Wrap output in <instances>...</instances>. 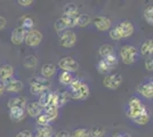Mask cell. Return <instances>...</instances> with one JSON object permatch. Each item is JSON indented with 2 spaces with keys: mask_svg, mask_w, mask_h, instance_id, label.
Returning <instances> with one entry per match:
<instances>
[{
  "mask_svg": "<svg viewBox=\"0 0 153 137\" xmlns=\"http://www.w3.org/2000/svg\"><path fill=\"white\" fill-rule=\"evenodd\" d=\"M134 33V25L129 21H122L114 29L110 31V37L113 40H120L122 38H128Z\"/></svg>",
  "mask_w": 153,
  "mask_h": 137,
  "instance_id": "6da1fadb",
  "label": "cell"
},
{
  "mask_svg": "<svg viewBox=\"0 0 153 137\" xmlns=\"http://www.w3.org/2000/svg\"><path fill=\"white\" fill-rule=\"evenodd\" d=\"M147 113L146 107L144 106V104L140 102V98L137 97H131L128 102L127 110H126V114L127 117H129L131 120L135 118L140 117L142 114Z\"/></svg>",
  "mask_w": 153,
  "mask_h": 137,
  "instance_id": "7a4b0ae2",
  "label": "cell"
},
{
  "mask_svg": "<svg viewBox=\"0 0 153 137\" xmlns=\"http://www.w3.org/2000/svg\"><path fill=\"white\" fill-rule=\"evenodd\" d=\"M51 82L48 79L44 77H34L30 80V91L33 95H40L45 90H48Z\"/></svg>",
  "mask_w": 153,
  "mask_h": 137,
  "instance_id": "3957f363",
  "label": "cell"
},
{
  "mask_svg": "<svg viewBox=\"0 0 153 137\" xmlns=\"http://www.w3.org/2000/svg\"><path fill=\"white\" fill-rule=\"evenodd\" d=\"M120 57L125 64H133L138 59V52L134 46L125 45L120 49Z\"/></svg>",
  "mask_w": 153,
  "mask_h": 137,
  "instance_id": "277c9868",
  "label": "cell"
},
{
  "mask_svg": "<svg viewBox=\"0 0 153 137\" xmlns=\"http://www.w3.org/2000/svg\"><path fill=\"white\" fill-rule=\"evenodd\" d=\"M78 24V16H65L63 15L59 17L55 23V30L58 33L63 32L65 30H69L71 27L76 26Z\"/></svg>",
  "mask_w": 153,
  "mask_h": 137,
  "instance_id": "5b68a950",
  "label": "cell"
},
{
  "mask_svg": "<svg viewBox=\"0 0 153 137\" xmlns=\"http://www.w3.org/2000/svg\"><path fill=\"white\" fill-rule=\"evenodd\" d=\"M42 41V33L37 29H31L26 31L24 42L30 47H36Z\"/></svg>",
  "mask_w": 153,
  "mask_h": 137,
  "instance_id": "8992f818",
  "label": "cell"
},
{
  "mask_svg": "<svg viewBox=\"0 0 153 137\" xmlns=\"http://www.w3.org/2000/svg\"><path fill=\"white\" fill-rule=\"evenodd\" d=\"M76 41V33L71 30H65L63 32L59 33V45L65 48L73 47Z\"/></svg>",
  "mask_w": 153,
  "mask_h": 137,
  "instance_id": "52a82bcc",
  "label": "cell"
},
{
  "mask_svg": "<svg viewBox=\"0 0 153 137\" xmlns=\"http://www.w3.org/2000/svg\"><path fill=\"white\" fill-rule=\"evenodd\" d=\"M42 109H45L48 105H55L56 106V93H53L49 89L45 90L39 95V99L37 101Z\"/></svg>",
  "mask_w": 153,
  "mask_h": 137,
  "instance_id": "ba28073f",
  "label": "cell"
},
{
  "mask_svg": "<svg viewBox=\"0 0 153 137\" xmlns=\"http://www.w3.org/2000/svg\"><path fill=\"white\" fill-rule=\"evenodd\" d=\"M122 82V77L120 73H111L105 76L103 80L104 86L108 89H118Z\"/></svg>",
  "mask_w": 153,
  "mask_h": 137,
  "instance_id": "9c48e42d",
  "label": "cell"
},
{
  "mask_svg": "<svg viewBox=\"0 0 153 137\" xmlns=\"http://www.w3.org/2000/svg\"><path fill=\"white\" fill-rule=\"evenodd\" d=\"M58 66L65 72H76L79 70V63L76 62L74 59H72V57H69V56H66V57H63V59H59V62H58Z\"/></svg>",
  "mask_w": 153,
  "mask_h": 137,
  "instance_id": "30bf717a",
  "label": "cell"
},
{
  "mask_svg": "<svg viewBox=\"0 0 153 137\" xmlns=\"http://www.w3.org/2000/svg\"><path fill=\"white\" fill-rule=\"evenodd\" d=\"M89 96V87L87 84H82L76 90L70 93V98L73 99H86Z\"/></svg>",
  "mask_w": 153,
  "mask_h": 137,
  "instance_id": "8fae6325",
  "label": "cell"
},
{
  "mask_svg": "<svg viewBox=\"0 0 153 137\" xmlns=\"http://www.w3.org/2000/svg\"><path fill=\"white\" fill-rule=\"evenodd\" d=\"M23 82L19 81L17 79H9L4 82V88L5 90L10 91V93H17V91H21L23 89Z\"/></svg>",
  "mask_w": 153,
  "mask_h": 137,
  "instance_id": "7c38bea8",
  "label": "cell"
},
{
  "mask_svg": "<svg viewBox=\"0 0 153 137\" xmlns=\"http://www.w3.org/2000/svg\"><path fill=\"white\" fill-rule=\"evenodd\" d=\"M93 22L98 31H106L111 27V24H112V22L108 16H97Z\"/></svg>",
  "mask_w": 153,
  "mask_h": 137,
  "instance_id": "4fadbf2b",
  "label": "cell"
},
{
  "mask_svg": "<svg viewBox=\"0 0 153 137\" xmlns=\"http://www.w3.org/2000/svg\"><path fill=\"white\" fill-rule=\"evenodd\" d=\"M26 31L22 27V26H17L16 29H14L12 36H10V40L14 45H21L24 42V38H25Z\"/></svg>",
  "mask_w": 153,
  "mask_h": 137,
  "instance_id": "5bb4252c",
  "label": "cell"
},
{
  "mask_svg": "<svg viewBox=\"0 0 153 137\" xmlns=\"http://www.w3.org/2000/svg\"><path fill=\"white\" fill-rule=\"evenodd\" d=\"M26 112H27V114L30 116V117H33V118H37L39 117L40 114H41V112H42V107L40 106L37 101H34V102H29V103H26Z\"/></svg>",
  "mask_w": 153,
  "mask_h": 137,
  "instance_id": "9a60e30c",
  "label": "cell"
},
{
  "mask_svg": "<svg viewBox=\"0 0 153 137\" xmlns=\"http://www.w3.org/2000/svg\"><path fill=\"white\" fill-rule=\"evenodd\" d=\"M14 76V67L9 64H5V65L0 66V82L4 84L5 81L12 79Z\"/></svg>",
  "mask_w": 153,
  "mask_h": 137,
  "instance_id": "2e32d148",
  "label": "cell"
},
{
  "mask_svg": "<svg viewBox=\"0 0 153 137\" xmlns=\"http://www.w3.org/2000/svg\"><path fill=\"white\" fill-rule=\"evenodd\" d=\"M137 90L143 97L145 98H152L153 97V82L149 81V82H144L140 84L137 88Z\"/></svg>",
  "mask_w": 153,
  "mask_h": 137,
  "instance_id": "e0dca14e",
  "label": "cell"
},
{
  "mask_svg": "<svg viewBox=\"0 0 153 137\" xmlns=\"http://www.w3.org/2000/svg\"><path fill=\"white\" fill-rule=\"evenodd\" d=\"M9 117L14 121H21L25 117V109H21V107L9 109Z\"/></svg>",
  "mask_w": 153,
  "mask_h": 137,
  "instance_id": "ac0fdd59",
  "label": "cell"
},
{
  "mask_svg": "<svg viewBox=\"0 0 153 137\" xmlns=\"http://www.w3.org/2000/svg\"><path fill=\"white\" fill-rule=\"evenodd\" d=\"M26 99L22 96L19 97H13L8 101V107L9 109H13V107H21V109H25L26 106Z\"/></svg>",
  "mask_w": 153,
  "mask_h": 137,
  "instance_id": "d6986e66",
  "label": "cell"
},
{
  "mask_svg": "<svg viewBox=\"0 0 153 137\" xmlns=\"http://www.w3.org/2000/svg\"><path fill=\"white\" fill-rule=\"evenodd\" d=\"M69 99H70V93H68V91L57 93L56 91V106H57L58 109L66 104Z\"/></svg>",
  "mask_w": 153,
  "mask_h": 137,
  "instance_id": "ffe728a7",
  "label": "cell"
},
{
  "mask_svg": "<svg viewBox=\"0 0 153 137\" xmlns=\"http://www.w3.org/2000/svg\"><path fill=\"white\" fill-rule=\"evenodd\" d=\"M55 71H56V66L54 65V64H51V63L44 64L42 67H41V74L46 79H49L51 77H53Z\"/></svg>",
  "mask_w": 153,
  "mask_h": 137,
  "instance_id": "44dd1931",
  "label": "cell"
},
{
  "mask_svg": "<svg viewBox=\"0 0 153 137\" xmlns=\"http://www.w3.org/2000/svg\"><path fill=\"white\" fill-rule=\"evenodd\" d=\"M63 14L65 16H79V9L74 4H66L63 8Z\"/></svg>",
  "mask_w": 153,
  "mask_h": 137,
  "instance_id": "7402d4cb",
  "label": "cell"
},
{
  "mask_svg": "<svg viewBox=\"0 0 153 137\" xmlns=\"http://www.w3.org/2000/svg\"><path fill=\"white\" fill-rule=\"evenodd\" d=\"M55 118H53L49 114H46V113H41L39 117H37V124L40 126V127H46V126H49L51 121L54 120Z\"/></svg>",
  "mask_w": 153,
  "mask_h": 137,
  "instance_id": "603a6c76",
  "label": "cell"
},
{
  "mask_svg": "<svg viewBox=\"0 0 153 137\" xmlns=\"http://www.w3.org/2000/svg\"><path fill=\"white\" fill-rule=\"evenodd\" d=\"M140 52L142 55H152L153 52V41L152 39L146 40L143 45L140 46Z\"/></svg>",
  "mask_w": 153,
  "mask_h": 137,
  "instance_id": "cb8c5ba5",
  "label": "cell"
},
{
  "mask_svg": "<svg viewBox=\"0 0 153 137\" xmlns=\"http://www.w3.org/2000/svg\"><path fill=\"white\" fill-rule=\"evenodd\" d=\"M73 79L74 78L72 77V74H71L70 72L63 71L59 76H58V81L64 86H70V84L72 82Z\"/></svg>",
  "mask_w": 153,
  "mask_h": 137,
  "instance_id": "d4e9b609",
  "label": "cell"
},
{
  "mask_svg": "<svg viewBox=\"0 0 153 137\" xmlns=\"http://www.w3.org/2000/svg\"><path fill=\"white\" fill-rule=\"evenodd\" d=\"M36 136L38 137H51L53 136V129L49 126L46 127H39L36 130Z\"/></svg>",
  "mask_w": 153,
  "mask_h": 137,
  "instance_id": "484cf974",
  "label": "cell"
},
{
  "mask_svg": "<svg viewBox=\"0 0 153 137\" xmlns=\"http://www.w3.org/2000/svg\"><path fill=\"white\" fill-rule=\"evenodd\" d=\"M112 54H114V49H113V47L111 45L105 44V45H103L100 47V55L102 56L103 59L108 57V56L112 55Z\"/></svg>",
  "mask_w": 153,
  "mask_h": 137,
  "instance_id": "4316f807",
  "label": "cell"
},
{
  "mask_svg": "<svg viewBox=\"0 0 153 137\" xmlns=\"http://www.w3.org/2000/svg\"><path fill=\"white\" fill-rule=\"evenodd\" d=\"M143 16H144V20L146 21L149 24H153V6L152 5H149V6L144 9V13H143Z\"/></svg>",
  "mask_w": 153,
  "mask_h": 137,
  "instance_id": "83f0119b",
  "label": "cell"
},
{
  "mask_svg": "<svg viewBox=\"0 0 153 137\" xmlns=\"http://www.w3.org/2000/svg\"><path fill=\"white\" fill-rule=\"evenodd\" d=\"M104 59V62L108 64V66L112 70V69H114L115 66L118 65V57H117V55L115 54H112V55H110L108 57H105Z\"/></svg>",
  "mask_w": 153,
  "mask_h": 137,
  "instance_id": "f1b7e54d",
  "label": "cell"
},
{
  "mask_svg": "<svg viewBox=\"0 0 153 137\" xmlns=\"http://www.w3.org/2000/svg\"><path fill=\"white\" fill-rule=\"evenodd\" d=\"M91 22V17L87 14H80L78 16V24L79 26H87Z\"/></svg>",
  "mask_w": 153,
  "mask_h": 137,
  "instance_id": "f546056e",
  "label": "cell"
},
{
  "mask_svg": "<svg viewBox=\"0 0 153 137\" xmlns=\"http://www.w3.org/2000/svg\"><path fill=\"white\" fill-rule=\"evenodd\" d=\"M37 63H38V61L36 59V56H26L25 59H24V66L27 67V69H33V67H36L37 66Z\"/></svg>",
  "mask_w": 153,
  "mask_h": 137,
  "instance_id": "4dcf8cb0",
  "label": "cell"
},
{
  "mask_svg": "<svg viewBox=\"0 0 153 137\" xmlns=\"http://www.w3.org/2000/svg\"><path fill=\"white\" fill-rule=\"evenodd\" d=\"M97 71L100 72L101 74H108V72L111 71V69L108 66V64L104 62V59H101L97 63Z\"/></svg>",
  "mask_w": 153,
  "mask_h": 137,
  "instance_id": "1f68e13d",
  "label": "cell"
},
{
  "mask_svg": "<svg viewBox=\"0 0 153 137\" xmlns=\"http://www.w3.org/2000/svg\"><path fill=\"white\" fill-rule=\"evenodd\" d=\"M44 111H45L46 114H49V116H51L53 118L56 119L58 113V107L55 106V105H48V106H46L45 109H44Z\"/></svg>",
  "mask_w": 153,
  "mask_h": 137,
  "instance_id": "d6a6232c",
  "label": "cell"
},
{
  "mask_svg": "<svg viewBox=\"0 0 153 137\" xmlns=\"http://www.w3.org/2000/svg\"><path fill=\"white\" fill-rule=\"evenodd\" d=\"M70 137H90L89 136V130L85 129V128H79L72 133V135Z\"/></svg>",
  "mask_w": 153,
  "mask_h": 137,
  "instance_id": "836d02e7",
  "label": "cell"
},
{
  "mask_svg": "<svg viewBox=\"0 0 153 137\" xmlns=\"http://www.w3.org/2000/svg\"><path fill=\"white\" fill-rule=\"evenodd\" d=\"M149 120H150V117H149V113H145V114H142L140 117L135 118L133 119V121H134L135 124H146L149 122Z\"/></svg>",
  "mask_w": 153,
  "mask_h": 137,
  "instance_id": "e575fe53",
  "label": "cell"
},
{
  "mask_svg": "<svg viewBox=\"0 0 153 137\" xmlns=\"http://www.w3.org/2000/svg\"><path fill=\"white\" fill-rule=\"evenodd\" d=\"M105 130L102 127H94L91 130H89V136L91 137H103Z\"/></svg>",
  "mask_w": 153,
  "mask_h": 137,
  "instance_id": "d590c367",
  "label": "cell"
},
{
  "mask_svg": "<svg viewBox=\"0 0 153 137\" xmlns=\"http://www.w3.org/2000/svg\"><path fill=\"white\" fill-rule=\"evenodd\" d=\"M22 27H23L25 31H29V30L33 29V20H32L31 17H25V19H23Z\"/></svg>",
  "mask_w": 153,
  "mask_h": 137,
  "instance_id": "8d00e7d4",
  "label": "cell"
},
{
  "mask_svg": "<svg viewBox=\"0 0 153 137\" xmlns=\"http://www.w3.org/2000/svg\"><path fill=\"white\" fill-rule=\"evenodd\" d=\"M83 82L80 80V79H73L72 80V82L70 84V88H71V91H73V90H76L80 86L82 85Z\"/></svg>",
  "mask_w": 153,
  "mask_h": 137,
  "instance_id": "74e56055",
  "label": "cell"
},
{
  "mask_svg": "<svg viewBox=\"0 0 153 137\" xmlns=\"http://www.w3.org/2000/svg\"><path fill=\"white\" fill-rule=\"evenodd\" d=\"M16 137H33V136H32L31 131L27 130V129H25V130L19 131V134L16 135Z\"/></svg>",
  "mask_w": 153,
  "mask_h": 137,
  "instance_id": "f35d334b",
  "label": "cell"
},
{
  "mask_svg": "<svg viewBox=\"0 0 153 137\" xmlns=\"http://www.w3.org/2000/svg\"><path fill=\"white\" fill-rule=\"evenodd\" d=\"M145 67H146L147 71H152L153 70V59H149L145 61Z\"/></svg>",
  "mask_w": 153,
  "mask_h": 137,
  "instance_id": "ab89813d",
  "label": "cell"
},
{
  "mask_svg": "<svg viewBox=\"0 0 153 137\" xmlns=\"http://www.w3.org/2000/svg\"><path fill=\"white\" fill-rule=\"evenodd\" d=\"M19 4L21 5V6H30V5H32L33 4V1H31V0H19Z\"/></svg>",
  "mask_w": 153,
  "mask_h": 137,
  "instance_id": "60d3db41",
  "label": "cell"
},
{
  "mask_svg": "<svg viewBox=\"0 0 153 137\" xmlns=\"http://www.w3.org/2000/svg\"><path fill=\"white\" fill-rule=\"evenodd\" d=\"M55 137H70V134L66 130H59Z\"/></svg>",
  "mask_w": 153,
  "mask_h": 137,
  "instance_id": "b9f144b4",
  "label": "cell"
},
{
  "mask_svg": "<svg viewBox=\"0 0 153 137\" xmlns=\"http://www.w3.org/2000/svg\"><path fill=\"white\" fill-rule=\"evenodd\" d=\"M6 25H7L6 19H5V17H2V16H0V30H2Z\"/></svg>",
  "mask_w": 153,
  "mask_h": 137,
  "instance_id": "7bdbcfd3",
  "label": "cell"
},
{
  "mask_svg": "<svg viewBox=\"0 0 153 137\" xmlns=\"http://www.w3.org/2000/svg\"><path fill=\"white\" fill-rule=\"evenodd\" d=\"M4 91H5V88H4V84H1V82H0V96L4 94Z\"/></svg>",
  "mask_w": 153,
  "mask_h": 137,
  "instance_id": "ee69618b",
  "label": "cell"
},
{
  "mask_svg": "<svg viewBox=\"0 0 153 137\" xmlns=\"http://www.w3.org/2000/svg\"><path fill=\"white\" fill-rule=\"evenodd\" d=\"M114 137H129L128 135H117V136H114Z\"/></svg>",
  "mask_w": 153,
  "mask_h": 137,
  "instance_id": "f6af8a7d",
  "label": "cell"
}]
</instances>
